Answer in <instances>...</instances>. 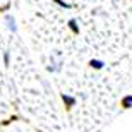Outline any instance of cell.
Segmentation results:
<instances>
[{
	"instance_id": "obj_1",
	"label": "cell",
	"mask_w": 132,
	"mask_h": 132,
	"mask_svg": "<svg viewBox=\"0 0 132 132\" xmlns=\"http://www.w3.org/2000/svg\"><path fill=\"white\" fill-rule=\"evenodd\" d=\"M60 98H62V101H64V105L67 108H72V106H76V98L74 96H70V94H65V93H62L60 94Z\"/></svg>"
},
{
	"instance_id": "obj_2",
	"label": "cell",
	"mask_w": 132,
	"mask_h": 132,
	"mask_svg": "<svg viewBox=\"0 0 132 132\" xmlns=\"http://www.w3.org/2000/svg\"><path fill=\"white\" fill-rule=\"evenodd\" d=\"M5 22H7V28H9L10 33H17V24H15V19L14 15H5Z\"/></svg>"
},
{
	"instance_id": "obj_3",
	"label": "cell",
	"mask_w": 132,
	"mask_h": 132,
	"mask_svg": "<svg viewBox=\"0 0 132 132\" xmlns=\"http://www.w3.org/2000/svg\"><path fill=\"white\" fill-rule=\"evenodd\" d=\"M89 67L94 69V70H101V69L105 67V62H103L101 59H91L89 60Z\"/></svg>"
},
{
	"instance_id": "obj_4",
	"label": "cell",
	"mask_w": 132,
	"mask_h": 132,
	"mask_svg": "<svg viewBox=\"0 0 132 132\" xmlns=\"http://www.w3.org/2000/svg\"><path fill=\"white\" fill-rule=\"evenodd\" d=\"M120 106H122L123 110H130V108H132V94L123 96L122 101H120Z\"/></svg>"
},
{
	"instance_id": "obj_5",
	"label": "cell",
	"mask_w": 132,
	"mask_h": 132,
	"mask_svg": "<svg viewBox=\"0 0 132 132\" xmlns=\"http://www.w3.org/2000/svg\"><path fill=\"white\" fill-rule=\"evenodd\" d=\"M67 26H69V29L72 31L74 34H79V24H77V21H76V19H69Z\"/></svg>"
},
{
	"instance_id": "obj_6",
	"label": "cell",
	"mask_w": 132,
	"mask_h": 132,
	"mask_svg": "<svg viewBox=\"0 0 132 132\" xmlns=\"http://www.w3.org/2000/svg\"><path fill=\"white\" fill-rule=\"evenodd\" d=\"M46 69H48V72H60V69H62V62H57V64L52 62Z\"/></svg>"
},
{
	"instance_id": "obj_7",
	"label": "cell",
	"mask_w": 132,
	"mask_h": 132,
	"mask_svg": "<svg viewBox=\"0 0 132 132\" xmlns=\"http://www.w3.org/2000/svg\"><path fill=\"white\" fill-rule=\"evenodd\" d=\"M53 2L59 5V7H62V9H74V5L69 4V2H65V0H53Z\"/></svg>"
},
{
	"instance_id": "obj_8",
	"label": "cell",
	"mask_w": 132,
	"mask_h": 132,
	"mask_svg": "<svg viewBox=\"0 0 132 132\" xmlns=\"http://www.w3.org/2000/svg\"><path fill=\"white\" fill-rule=\"evenodd\" d=\"M9 62H10V52H4V64L9 65Z\"/></svg>"
}]
</instances>
